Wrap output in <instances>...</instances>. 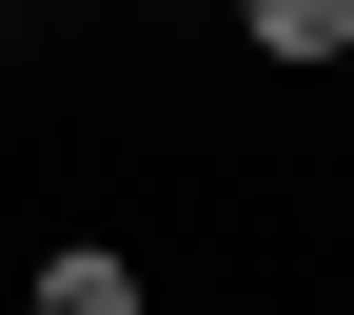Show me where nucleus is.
<instances>
[{
	"instance_id": "obj_2",
	"label": "nucleus",
	"mask_w": 354,
	"mask_h": 315,
	"mask_svg": "<svg viewBox=\"0 0 354 315\" xmlns=\"http://www.w3.org/2000/svg\"><path fill=\"white\" fill-rule=\"evenodd\" d=\"M256 60H354V0H236Z\"/></svg>"
},
{
	"instance_id": "obj_1",
	"label": "nucleus",
	"mask_w": 354,
	"mask_h": 315,
	"mask_svg": "<svg viewBox=\"0 0 354 315\" xmlns=\"http://www.w3.org/2000/svg\"><path fill=\"white\" fill-rule=\"evenodd\" d=\"M20 315H138V256H99V237H59V256H39V296Z\"/></svg>"
}]
</instances>
